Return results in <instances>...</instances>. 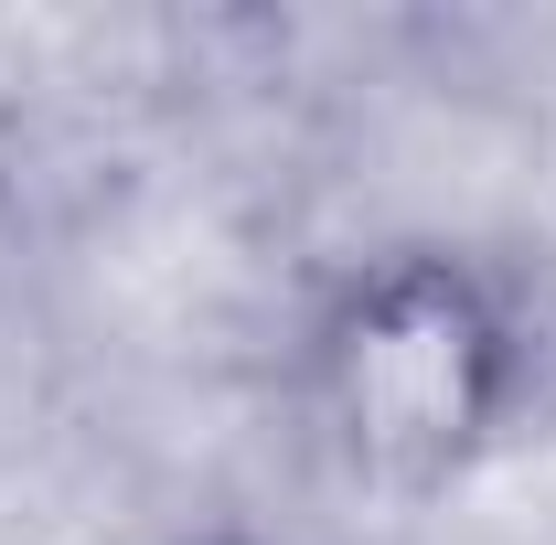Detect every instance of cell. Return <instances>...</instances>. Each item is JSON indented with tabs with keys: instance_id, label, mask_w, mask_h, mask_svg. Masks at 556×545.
<instances>
[{
	"instance_id": "obj_2",
	"label": "cell",
	"mask_w": 556,
	"mask_h": 545,
	"mask_svg": "<svg viewBox=\"0 0 556 545\" xmlns=\"http://www.w3.org/2000/svg\"><path fill=\"white\" fill-rule=\"evenodd\" d=\"M204 545H247V535H204Z\"/></svg>"
},
{
	"instance_id": "obj_1",
	"label": "cell",
	"mask_w": 556,
	"mask_h": 545,
	"mask_svg": "<svg viewBox=\"0 0 556 545\" xmlns=\"http://www.w3.org/2000/svg\"><path fill=\"white\" fill-rule=\"evenodd\" d=\"M556 342L525 300V278L450 246L407 236L353 257L311 321H300V428L311 449L375 492V503H439L492 460L525 449V428L546 417Z\"/></svg>"
}]
</instances>
